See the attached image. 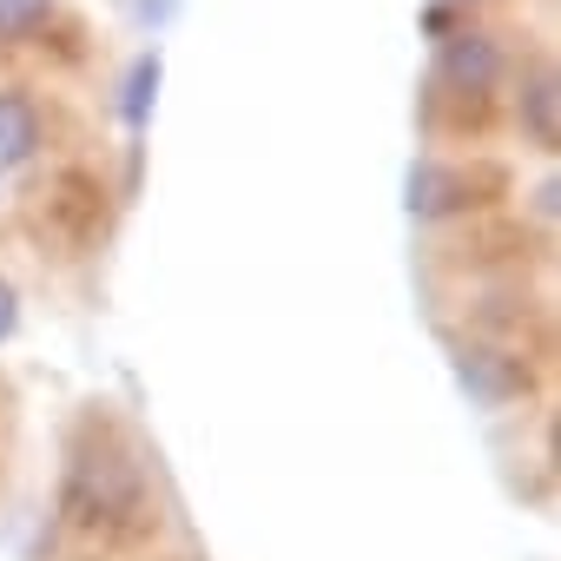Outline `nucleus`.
<instances>
[{
  "mask_svg": "<svg viewBox=\"0 0 561 561\" xmlns=\"http://www.w3.org/2000/svg\"><path fill=\"white\" fill-rule=\"evenodd\" d=\"M139 502H146V476H139V462L126 449H113V443L73 449V462H67V515L80 528H113V522L139 515Z\"/></svg>",
  "mask_w": 561,
  "mask_h": 561,
  "instance_id": "1",
  "label": "nucleus"
},
{
  "mask_svg": "<svg viewBox=\"0 0 561 561\" xmlns=\"http://www.w3.org/2000/svg\"><path fill=\"white\" fill-rule=\"evenodd\" d=\"M436 80H443L449 93L476 100V93H489V87L502 80V47H495L489 34H476V27L443 34V47H436Z\"/></svg>",
  "mask_w": 561,
  "mask_h": 561,
  "instance_id": "2",
  "label": "nucleus"
},
{
  "mask_svg": "<svg viewBox=\"0 0 561 561\" xmlns=\"http://www.w3.org/2000/svg\"><path fill=\"white\" fill-rule=\"evenodd\" d=\"M456 383H462V397H469V403L502 410V403H515V397L528 390V370H522V357H508V351L462 344V351H456Z\"/></svg>",
  "mask_w": 561,
  "mask_h": 561,
  "instance_id": "3",
  "label": "nucleus"
},
{
  "mask_svg": "<svg viewBox=\"0 0 561 561\" xmlns=\"http://www.w3.org/2000/svg\"><path fill=\"white\" fill-rule=\"evenodd\" d=\"M476 198V179L456 172V165H436V159H416L410 165V185H403V205L410 218H449Z\"/></svg>",
  "mask_w": 561,
  "mask_h": 561,
  "instance_id": "4",
  "label": "nucleus"
},
{
  "mask_svg": "<svg viewBox=\"0 0 561 561\" xmlns=\"http://www.w3.org/2000/svg\"><path fill=\"white\" fill-rule=\"evenodd\" d=\"M515 113H522V133H528L541 152H554V139H561V87H554L548 67L522 87V106H515Z\"/></svg>",
  "mask_w": 561,
  "mask_h": 561,
  "instance_id": "5",
  "label": "nucleus"
},
{
  "mask_svg": "<svg viewBox=\"0 0 561 561\" xmlns=\"http://www.w3.org/2000/svg\"><path fill=\"white\" fill-rule=\"evenodd\" d=\"M41 146V119L21 93H0V165H27Z\"/></svg>",
  "mask_w": 561,
  "mask_h": 561,
  "instance_id": "6",
  "label": "nucleus"
},
{
  "mask_svg": "<svg viewBox=\"0 0 561 561\" xmlns=\"http://www.w3.org/2000/svg\"><path fill=\"white\" fill-rule=\"evenodd\" d=\"M54 21V0H0V41H27Z\"/></svg>",
  "mask_w": 561,
  "mask_h": 561,
  "instance_id": "7",
  "label": "nucleus"
},
{
  "mask_svg": "<svg viewBox=\"0 0 561 561\" xmlns=\"http://www.w3.org/2000/svg\"><path fill=\"white\" fill-rule=\"evenodd\" d=\"M152 87H159V60L146 54V60L133 67V80H126V119H133V126L146 119V106H152Z\"/></svg>",
  "mask_w": 561,
  "mask_h": 561,
  "instance_id": "8",
  "label": "nucleus"
},
{
  "mask_svg": "<svg viewBox=\"0 0 561 561\" xmlns=\"http://www.w3.org/2000/svg\"><path fill=\"white\" fill-rule=\"evenodd\" d=\"M14 324H21V298H14V285H0V344L14 337Z\"/></svg>",
  "mask_w": 561,
  "mask_h": 561,
  "instance_id": "9",
  "label": "nucleus"
},
{
  "mask_svg": "<svg viewBox=\"0 0 561 561\" xmlns=\"http://www.w3.org/2000/svg\"><path fill=\"white\" fill-rule=\"evenodd\" d=\"M554 198H561V185H554V179H541V185H535V211H541V218H554Z\"/></svg>",
  "mask_w": 561,
  "mask_h": 561,
  "instance_id": "10",
  "label": "nucleus"
}]
</instances>
